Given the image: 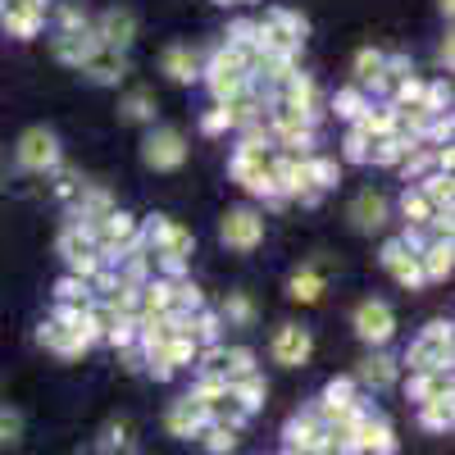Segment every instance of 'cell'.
Returning a JSON list of instances; mask_svg holds the SVG:
<instances>
[{"label": "cell", "mask_w": 455, "mask_h": 455, "mask_svg": "<svg viewBox=\"0 0 455 455\" xmlns=\"http://www.w3.org/2000/svg\"><path fill=\"white\" fill-rule=\"evenodd\" d=\"M405 364L414 373H428V369H451V323H433L419 341L410 347Z\"/></svg>", "instance_id": "6da1fadb"}, {"label": "cell", "mask_w": 455, "mask_h": 455, "mask_svg": "<svg viewBox=\"0 0 455 455\" xmlns=\"http://www.w3.org/2000/svg\"><path fill=\"white\" fill-rule=\"evenodd\" d=\"M233 178L242 187H251L255 196H274V173H269V160H264V150L255 141H246L237 156H233Z\"/></svg>", "instance_id": "7a4b0ae2"}, {"label": "cell", "mask_w": 455, "mask_h": 455, "mask_svg": "<svg viewBox=\"0 0 455 455\" xmlns=\"http://www.w3.org/2000/svg\"><path fill=\"white\" fill-rule=\"evenodd\" d=\"M210 87H214V96L228 105V100H237L242 92H246V64H242V55H233V51H219L214 55V64H210Z\"/></svg>", "instance_id": "3957f363"}, {"label": "cell", "mask_w": 455, "mask_h": 455, "mask_svg": "<svg viewBox=\"0 0 455 455\" xmlns=\"http://www.w3.org/2000/svg\"><path fill=\"white\" fill-rule=\"evenodd\" d=\"M55 160H60L55 132L51 128H28L23 141H19V164L32 169V173H46V169H55Z\"/></svg>", "instance_id": "277c9868"}, {"label": "cell", "mask_w": 455, "mask_h": 455, "mask_svg": "<svg viewBox=\"0 0 455 455\" xmlns=\"http://www.w3.org/2000/svg\"><path fill=\"white\" fill-rule=\"evenodd\" d=\"M141 160L150 169H178L187 160V146H182V132L178 128H156L146 141H141Z\"/></svg>", "instance_id": "5b68a950"}, {"label": "cell", "mask_w": 455, "mask_h": 455, "mask_svg": "<svg viewBox=\"0 0 455 455\" xmlns=\"http://www.w3.org/2000/svg\"><path fill=\"white\" fill-rule=\"evenodd\" d=\"M223 242L233 246V251H255L264 242V219L251 214V210H233V214H223Z\"/></svg>", "instance_id": "8992f818"}, {"label": "cell", "mask_w": 455, "mask_h": 455, "mask_svg": "<svg viewBox=\"0 0 455 455\" xmlns=\"http://www.w3.org/2000/svg\"><path fill=\"white\" fill-rule=\"evenodd\" d=\"M392 328H396V319H392V310L383 306V300H364V306L355 310V332L364 341H387Z\"/></svg>", "instance_id": "52a82bcc"}, {"label": "cell", "mask_w": 455, "mask_h": 455, "mask_svg": "<svg viewBox=\"0 0 455 455\" xmlns=\"http://www.w3.org/2000/svg\"><path fill=\"white\" fill-rule=\"evenodd\" d=\"M132 36H137V19H132V10H109V14L100 19V28H96V42H100L105 51H124Z\"/></svg>", "instance_id": "ba28073f"}, {"label": "cell", "mask_w": 455, "mask_h": 455, "mask_svg": "<svg viewBox=\"0 0 455 455\" xmlns=\"http://www.w3.org/2000/svg\"><path fill=\"white\" fill-rule=\"evenodd\" d=\"M96 51H100V42H96L92 28H73V32H60V36H55V55H60L64 64H78V68H83Z\"/></svg>", "instance_id": "9c48e42d"}, {"label": "cell", "mask_w": 455, "mask_h": 455, "mask_svg": "<svg viewBox=\"0 0 455 455\" xmlns=\"http://www.w3.org/2000/svg\"><path fill=\"white\" fill-rule=\"evenodd\" d=\"M274 355H278V364H306L310 360V332L296 323H283L274 332Z\"/></svg>", "instance_id": "30bf717a"}, {"label": "cell", "mask_w": 455, "mask_h": 455, "mask_svg": "<svg viewBox=\"0 0 455 455\" xmlns=\"http://www.w3.org/2000/svg\"><path fill=\"white\" fill-rule=\"evenodd\" d=\"M210 424V410L196 401V396H182V401H173V410H169V433H178V437H192V433H201Z\"/></svg>", "instance_id": "8fae6325"}, {"label": "cell", "mask_w": 455, "mask_h": 455, "mask_svg": "<svg viewBox=\"0 0 455 455\" xmlns=\"http://www.w3.org/2000/svg\"><path fill=\"white\" fill-rule=\"evenodd\" d=\"M46 23V5L42 0H10V14H5V28L14 36H36V28Z\"/></svg>", "instance_id": "7c38bea8"}, {"label": "cell", "mask_w": 455, "mask_h": 455, "mask_svg": "<svg viewBox=\"0 0 455 455\" xmlns=\"http://www.w3.org/2000/svg\"><path fill=\"white\" fill-rule=\"evenodd\" d=\"M387 219V196H378V192H360L351 201V223L360 228V233H373V228H383Z\"/></svg>", "instance_id": "4fadbf2b"}, {"label": "cell", "mask_w": 455, "mask_h": 455, "mask_svg": "<svg viewBox=\"0 0 455 455\" xmlns=\"http://www.w3.org/2000/svg\"><path fill=\"white\" fill-rule=\"evenodd\" d=\"M355 446L360 451H378V455H392L396 446H392V428L383 424V419H369V414H360V424H355Z\"/></svg>", "instance_id": "5bb4252c"}, {"label": "cell", "mask_w": 455, "mask_h": 455, "mask_svg": "<svg viewBox=\"0 0 455 455\" xmlns=\"http://www.w3.org/2000/svg\"><path fill=\"white\" fill-rule=\"evenodd\" d=\"M383 264L396 274V283H405V287H419L424 283V269H419V259L414 255H405V246L401 242H392L387 251H383Z\"/></svg>", "instance_id": "9a60e30c"}, {"label": "cell", "mask_w": 455, "mask_h": 455, "mask_svg": "<svg viewBox=\"0 0 455 455\" xmlns=\"http://www.w3.org/2000/svg\"><path fill=\"white\" fill-rule=\"evenodd\" d=\"M410 392H414V401H419V405L451 396V369H428V373H419V378L410 383Z\"/></svg>", "instance_id": "2e32d148"}, {"label": "cell", "mask_w": 455, "mask_h": 455, "mask_svg": "<svg viewBox=\"0 0 455 455\" xmlns=\"http://www.w3.org/2000/svg\"><path fill=\"white\" fill-rule=\"evenodd\" d=\"M42 347H55V351H64V355H78V351H87V337H83L78 328H64L60 319H51V323L42 328Z\"/></svg>", "instance_id": "e0dca14e"}, {"label": "cell", "mask_w": 455, "mask_h": 455, "mask_svg": "<svg viewBox=\"0 0 455 455\" xmlns=\"http://www.w3.org/2000/svg\"><path fill=\"white\" fill-rule=\"evenodd\" d=\"M128 242H137V223H132V214H105V223H100V246L105 251H114V246H128Z\"/></svg>", "instance_id": "ac0fdd59"}, {"label": "cell", "mask_w": 455, "mask_h": 455, "mask_svg": "<svg viewBox=\"0 0 455 455\" xmlns=\"http://www.w3.org/2000/svg\"><path fill=\"white\" fill-rule=\"evenodd\" d=\"M164 73L173 83H192L196 78V55L187 51V46H169L164 51Z\"/></svg>", "instance_id": "d6986e66"}, {"label": "cell", "mask_w": 455, "mask_h": 455, "mask_svg": "<svg viewBox=\"0 0 455 455\" xmlns=\"http://www.w3.org/2000/svg\"><path fill=\"white\" fill-rule=\"evenodd\" d=\"M83 68L92 73L96 83H114V78H124V60H119V51H105V46H100V51H96V55H92Z\"/></svg>", "instance_id": "ffe728a7"}, {"label": "cell", "mask_w": 455, "mask_h": 455, "mask_svg": "<svg viewBox=\"0 0 455 455\" xmlns=\"http://www.w3.org/2000/svg\"><path fill=\"white\" fill-rule=\"evenodd\" d=\"M287 437H291V446H300V451H319L328 433H323L315 419H291V424H287Z\"/></svg>", "instance_id": "44dd1931"}, {"label": "cell", "mask_w": 455, "mask_h": 455, "mask_svg": "<svg viewBox=\"0 0 455 455\" xmlns=\"http://www.w3.org/2000/svg\"><path fill=\"white\" fill-rule=\"evenodd\" d=\"M228 392H233V401L242 405V414H251V410H259V401H264V383L251 373V378H242V383H228Z\"/></svg>", "instance_id": "7402d4cb"}, {"label": "cell", "mask_w": 455, "mask_h": 455, "mask_svg": "<svg viewBox=\"0 0 455 455\" xmlns=\"http://www.w3.org/2000/svg\"><path fill=\"white\" fill-rule=\"evenodd\" d=\"M392 378H396V364L387 355H373V360L360 364V383H369V387H387Z\"/></svg>", "instance_id": "603a6c76"}, {"label": "cell", "mask_w": 455, "mask_h": 455, "mask_svg": "<svg viewBox=\"0 0 455 455\" xmlns=\"http://www.w3.org/2000/svg\"><path fill=\"white\" fill-rule=\"evenodd\" d=\"M424 278H446L451 274V242H433L428 251H424Z\"/></svg>", "instance_id": "cb8c5ba5"}, {"label": "cell", "mask_w": 455, "mask_h": 455, "mask_svg": "<svg viewBox=\"0 0 455 455\" xmlns=\"http://www.w3.org/2000/svg\"><path fill=\"white\" fill-rule=\"evenodd\" d=\"M291 296H296V300H306V306H315V300L323 296V278H319L315 269L291 274Z\"/></svg>", "instance_id": "d4e9b609"}, {"label": "cell", "mask_w": 455, "mask_h": 455, "mask_svg": "<svg viewBox=\"0 0 455 455\" xmlns=\"http://www.w3.org/2000/svg\"><path fill=\"white\" fill-rule=\"evenodd\" d=\"M383 68H387V60L378 55V51H360V60H355L360 83H383Z\"/></svg>", "instance_id": "484cf974"}, {"label": "cell", "mask_w": 455, "mask_h": 455, "mask_svg": "<svg viewBox=\"0 0 455 455\" xmlns=\"http://www.w3.org/2000/svg\"><path fill=\"white\" fill-rule=\"evenodd\" d=\"M405 150H410V146H405L401 137H383V141H373V150H369V156H373L378 164H396V160L405 156Z\"/></svg>", "instance_id": "4316f807"}, {"label": "cell", "mask_w": 455, "mask_h": 455, "mask_svg": "<svg viewBox=\"0 0 455 455\" xmlns=\"http://www.w3.org/2000/svg\"><path fill=\"white\" fill-rule=\"evenodd\" d=\"M424 424H428V428H451V396L424 405Z\"/></svg>", "instance_id": "83f0119b"}, {"label": "cell", "mask_w": 455, "mask_h": 455, "mask_svg": "<svg viewBox=\"0 0 455 455\" xmlns=\"http://www.w3.org/2000/svg\"><path fill=\"white\" fill-rule=\"evenodd\" d=\"M401 210H405V219H410V223H424V219H433V205H428L419 192H405Z\"/></svg>", "instance_id": "f1b7e54d"}, {"label": "cell", "mask_w": 455, "mask_h": 455, "mask_svg": "<svg viewBox=\"0 0 455 455\" xmlns=\"http://www.w3.org/2000/svg\"><path fill=\"white\" fill-rule=\"evenodd\" d=\"M19 433H23V419H19L14 410H0V446H14Z\"/></svg>", "instance_id": "f546056e"}, {"label": "cell", "mask_w": 455, "mask_h": 455, "mask_svg": "<svg viewBox=\"0 0 455 455\" xmlns=\"http://www.w3.org/2000/svg\"><path fill=\"white\" fill-rule=\"evenodd\" d=\"M396 105H410V109H419V105H424V83H414V78H401V87H396Z\"/></svg>", "instance_id": "4dcf8cb0"}, {"label": "cell", "mask_w": 455, "mask_h": 455, "mask_svg": "<svg viewBox=\"0 0 455 455\" xmlns=\"http://www.w3.org/2000/svg\"><path fill=\"white\" fill-rule=\"evenodd\" d=\"M228 319H237V323H251V319H255L251 300H246L242 291H233V296H228Z\"/></svg>", "instance_id": "1f68e13d"}, {"label": "cell", "mask_w": 455, "mask_h": 455, "mask_svg": "<svg viewBox=\"0 0 455 455\" xmlns=\"http://www.w3.org/2000/svg\"><path fill=\"white\" fill-rule=\"evenodd\" d=\"M150 96L146 92H137V96H128V105H124V119H150Z\"/></svg>", "instance_id": "d6a6232c"}, {"label": "cell", "mask_w": 455, "mask_h": 455, "mask_svg": "<svg viewBox=\"0 0 455 455\" xmlns=\"http://www.w3.org/2000/svg\"><path fill=\"white\" fill-rule=\"evenodd\" d=\"M205 446H210L214 455H223V451H233V446H237V437H233V428H223V424H219V428H210V442H205Z\"/></svg>", "instance_id": "836d02e7"}, {"label": "cell", "mask_w": 455, "mask_h": 455, "mask_svg": "<svg viewBox=\"0 0 455 455\" xmlns=\"http://www.w3.org/2000/svg\"><path fill=\"white\" fill-rule=\"evenodd\" d=\"M337 109L347 114V119H360V114H364V96L360 92H341L337 96Z\"/></svg>", "instance_id": "e575fe53"}, {"label": "cell", "mask_w": 455, "mask_h": 455, "mask_svg": "<svg viewBox=\"0 0 455 455\" xmlns=\"http://www.w3.org/2000/svg\"><path fill=\"white\" fill-rule=\"evenodd\" d=\"M347 156H351V160H369V156H364V137H360V132H351V137H347Z\"/></svg>", "instance_id": "d590c367"}, {"label": "cell", "mask_w": 455, "mask_h": 455, "mask_svg": "<svg viewBox=\"0 0 455 455\" xmlns=\"http://www.w3.org/2000/svg\"><path fill=\"white\" fill-rule=\"evenodd\" d=\"M219 128H228V114H223V109L205 114V132H219Z\"/></svg>", "instance_id": "8d00e7d4"}, {"label": "cell", "mask_w": 455, "mask_h": 455, "mask_svg": "<svg viewBox=\"0 0 455 455\" xmlns=\"http://www.w3.org/2000/svg\"><path fill=\"white\" fill-rule=\"evenodd\" d=\"M78 296H83V287L73 283V278H64V283H60V300H78Z\"/></svg>", "instance_id": "74e56055"}]
</instances>
